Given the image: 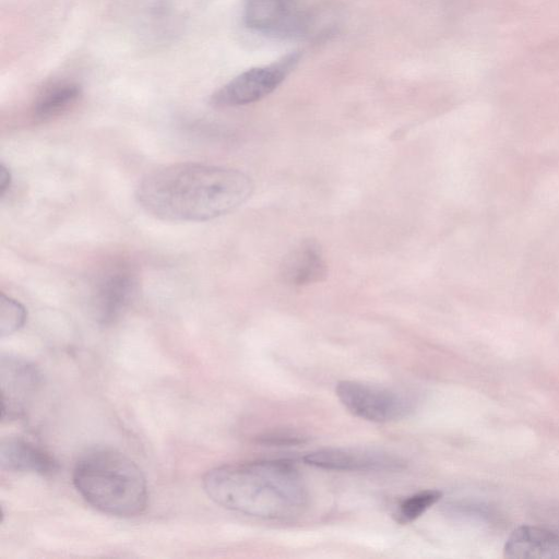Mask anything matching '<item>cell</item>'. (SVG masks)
Segmentation results:
<instances>
[{
  "label": "cell",
  "mask_w": 559,
  "mask_h": 559,
  "mask_svg": "<svg viewBox=\"0 0 559 559\" xmlns=\"http://www.w3.org/2000/svg\"><path fill=\"white\" fill-rule=\"evenodd\" d=\"M252 190L251 179L237 169L178 163L143 177L135 198L146 213L158 219L205 222L239 207Z\"/></svg>",
  "instance_id": "obj_1"
},
{
  "label": "cell",
  "mask_w": 559,
  "mask_h": 559,
  "mask_svg": "<svg viewBox=\"0 0 559 559\" xmlns=\"http://www.w3.org/2000/svg\"><path fill=\"white\" fill-rule=\"evenodd\" d=\"M202 484L218 506L259 519H294L304 513L309 502L302 476L286 460L216 466L205 473Z\"/></svg>",
  "instance_id": "obj_2"
},
{
  "label": "cell",
  "mask_w": 559,
  "mask_h": 559,
  "mask_svg": "<svg viewBox=\"0 0 559 559\" xmlns=\"http://www.w3.org/2000/svg\"><path fill=\"white\" fill-rule=\"evenodd\" d=\"M72 481L88 504L112 516H136L147 504V484L141 468L111 448L85 452L75 463Z\"/></svg>",
  "instance_id": "obj_3"
},
{
  "label": "cell",
  "mask_w": 559,
  "mask_h": 559,
  "mask_svg": "<svg viewBox=\"0 0 559 559\" xmlns=\"http://www.w3.org/2000/svg\"><path fill=\"white\" fill-rule=\"evenodd\" d=\"M242 19L250 29L282 39L307 34L312 23L302 0H243Z\"/></svg>",
  "instance_id": "obj_4"
},
{
  "label": "cell",
  "mask_w": 559,
  "mask_h": 559,
  "mask_svg": "<svg viewBox=\"0 0 559 559\" xmlns=\"http://www.w3.org/2000/svg\"><path fill=\"white\" fill-rule=\"evenodd\" d=\"M335 393L355 416L374 423L396 421L413 412V402L394 390L360 381L337 382Z\"/></svg>",
  "instance_id": "obj_5"
},
{
  "label": "cell",
  "mask_w": 559,
  "mask_h": 559,
  "mask_svg": "<svg viewBox=\"0 0 559 559\" xmlns=\"http://www.w3.org/2000/svg\"><path fill=\"white\" fill-rule=\"evenodd\" d=\"M298 60L299 53L290 52L267 66L248 69L218 88L211 103L218 107H235L258 102L282 84Z\"/></svg>",
  "instance_id": "obj_6"
},
{
  "label": "cell",
  "mask_w": 559,
  "mask_h": 559,
  "mask_svg": "<svg viewBox=\"0 0 559 559\" xmlns=\"http://www.w3.org/2000/svg\"><path fill=\"white\" fill-rule=\"evenodd\" d=\"M138 289V278L130 265L116 262L97 276L93 288L92 307L100 325H111L128 310Z\"/></svg>",
  "instance_id": "obj_7"
},
{
  "label": "cell",
  "mask_w": 559,
  "mask_h": 559,
  "mask_svg": "<svg viewBox=\"0 0 559 559\" xmlns=\"http://www.w3.org/2000/svg\"><path fill=\"white\" fill-rule=\"evenodd\" d=\"M41 384L39 369L29 360L2 354L0 358L1 417H24Z\"/></svg>",
  "instance_id": "obj_8"
},
{
  "label": "cell",
  "mask_w": 559,
  "mask_h": 559,
  "mask_svg": "<svg viewBox=\"0 0 559 559\" xmlns=\"http://www.w3.org/2000/svg\"><path fill=\"white\" fill-rule=\"evenodd\" d=\"M308 465L342 472H395L406 467L399 455L374 448H324L302 457Z\"/></svg>",
  "instance_id": "obj_9"
},
{
  "label": "cell",
  "mask_w": 559,
  "mask_h": 559,
  "mask_svg": "<svg viewBox=\"0 0 559 559\" xmlns=\"http://www.w3.org/2000/svg\"><path fill=\"white\" fill-rule=\"evenodd\" d=\"M3 469L51 476L59 469L57 460L45 449L22 437H8L0 443Z\"/></svg>",
  "instance_id": "obj_10"
},
{
  "label": "cell",
  "mask_w": 559,
  "mask_h": 559,
  "mask_svg": "<svg viewBox=\"0 0 559 559\" xmlns=\"http://www.w3.org/2000/svg\"><path fill=\"white\" fill-rule=\"evenodd\" d=\"M280 274L283 282L290 286L323 281L328 266L320 245L311 239L300 241L284 257Z\"/></svg>",
  "instance_id": "obj_11"
},
{
  "label": "cell",
  "mask_w": 559,
  "mask_h": 559,
  "mask_svg": "<svg viewBox=\"0 0 559 559\" xmlns=\"http://www.w3.org/2000/svg\"><path fill=\"white\" fill-rule=\"evenodd\" d=\"M503 551L508 558H559V534L523 525L513 531Z\"/></svg>",
  "instance_id": "obj_12"
},
{
  "label": "cell",
  "mask_w": 559,
  "mask_h": 559,
  "mask_svg": "<svg viewBox=\"0 0 559 559\" xmlns=\"http://www.w3.org/2000/svg\"><path fill=\"white\" fill-rule=\"evenodd\" d=\"M81 96V88L74 82L60 81L45 87L33 105L36 120L46 121L56 118L72 107Z\"/></svg>",
  "instance_id": "obj_13"
},
{
  "label": "cell",
  "mask_w": 559,
  "mask_h": 559,
  "mask_svg": "<svg viewBox=\"0 0 559 559\" xmlns=\"http://www.w3.org/2000/svg\"><path fill=\"white\" fill-rule=\"evenodd\" d=\"M442 492L435 489L421 490L403 499L393 513L399 524H408L421 516L429 508L436 504Z\"/></svg>",
  "instance_id": "obj_14"
},
{
  "label": "cell",
  "mask_w": 559,
  "mask_h": 559,
  "mask_svg": "<svg viewBox=\"0 0 559 559\" xmlns=\"http://www.w3.org/2000/svg\"><path fill=\"white\" fill-rule=\"evenodd\" d=\"M27 312L17 300L1 294L0 299V335L4 337L19 331L26 321Z\"/></svg>",
  "instance_id": "obj_15"
},
{
  "label": "cell",
  "mask_w": 559,
  "mask_h": 559,
  "mask_svg": "<svg viewBox=\"0 0 559 559\" xmlns=\"http://www.w3.org/2000/svg\"><path fill=\"white\" fill-rule=\"evenodd\" d=\"M307 440L308 437L297 431L278 430L260 436L258 442L270 445H295L304 443Z\"/></svg>",
  "instance_id": "obj_16"
},
{
  "label": "cell",
  "mask_w": 559,
  "mask_h": 559,
  "mask_svg": "<svg viewBox=\"0 0 559 559\" xmlns=\"http://www.w3.org/2000/svg\"><path fill=\"white\" fill-rule=\"evenodd\" d=\"M11 181H12L11 171L4 164H1V166H0V195H1V198H3V195L10 189Z\"/></svg>",
  "instance_id": "obj_17"
}]
</instances>
